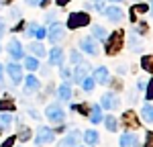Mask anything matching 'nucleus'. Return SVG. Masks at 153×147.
Wrapping results in <instances>:
<instances>
[{
	"label": "nucleus",
	"mask_w": 153,
	"mask_h": 147,
	"mask_svg": "<svg viewBox=\"0 0 153 147\" xmlns=\"http://www.w3.org/2000/svg\"><path fill=\"white\" fill-rule=\"evenodd\" d=\"M12 122V114H0V127H8Z\"/></svg>",
	"instance_id": "cd10ccee"
},
{
	"label": "nucleus",
	"mask_w": 153,
	"mask_h": 147,
	"mask_svg": "<svg viewBox=\"0 0 153 147\" xmlns=\"http://www.w3.org/2000/svg\"><path fill=\"white\" fill-rule=\"evenodd\" d=\"M29 135H31V131H29V129H21V137H19V139H21V141H27V139H29Z\"/></svg>",
	"instance_id": "c9c22d12"
},
{
	"label": "nucleus",
	"mask_w": 153,
	"mask_h": 147,
	"mask_svg": "<svg viewBox=\"0 0 153 147\" xmlns=\"http://www.w3.org/2000/svg\"><path fill=\"white\" fill-rule=\"evenodd\" d=\"M49 63H53V65H61L63 63V51L59 47H53L49 51Z\"/></svg>",
	"instance_id": "9b49d317"
},
{
	"label": "nucleus",
	"mask_w": 153,
	"mask_h": 147,
	"mask_svg": "<svg viewBox=\"0 0 153 147\" xmlns=\"http://www.w3.org/2000/svg\"><path fill=\"white\" fill-rule=\"evenodd\" d=\"M90 24V16L88 12H71L68 19V27L70 29H78V27H88Z\"/></svg>",
	"instance_id": "f03ea898"
},
{
	"label": "nucleus",
	"mask_w": 153,
	"mask_h": 147,
	"mask_svg": "<svg viewBox=\"0 0 153 147\" xmlns=\"http://www.w3.org/2000/svg\"><path fill=\"white\" fill-rule=\"evenodd\" d=\"M45 114H47V119L51 122H55V125H61V122L65 121V114H63V110L59 104H49L47 108H45Z\"/></svg>",
	"instance_id": "7ed1b4c3"
},
{
	"label": "nucleus",
	"mask_w": 153,
	"mask_h": 147,
	"mask_svg": "<svg viewBox=\"0 0 153 147\" xmlns=\"http://www.w3.org/2000/svg\"><path fill=\"white\" fill-rule=\"evenodd\" d=\"M145 88H147V100H153V78L151 80H149V82H147V86H145Z\"/></svg>",
	"instance_id": "7c9ffc66"
},
{
	"label": "nucleus",
	"mask_w": 153,
	"mask_h": 147,
	"mask_svg": "<svg viewBox=\"0 0 153 147\" xmlns=\"http://www.w3.org/2000/svg\"><path fill=\"white\" fill-rule=\"evenodd\" d=\"M27 4H33V6H45L47 0H27Z\"/></svg>",
	"instance_id": "f704fd0d"
},
{
	"label": "nucleus",
	"mask_w": 153,
	"mask_h": 147,
	"mask_svg": "<svg viewBox=\"0 0 153 147\" xmlns=\"http://www.w3.org/2000/svg\"><path fill=\"white\" fill-rule=\"evenodd\" d=\"M90 121L94 122V125L102 122V110H100V106H98V104H94V106H92V110H90Z\"/></svg>",
	"instance_id": "6ab92c4d"
},
{
	"label": "nucleus",
	"mask_w": 153,
	"mask_h": 147,
	"mask_svg": "<svg viewBox=\"0 0 153 147\" xmlns=\"http://www.w3.org/2000/svg\"><path fill=\"white\" fill-rule=\"evenodd\" d=\"M70 59H71V63H80V61H82V53H78V51H71Z\"/></svg>",
	"instance_id": "2f4dec72"
},
{
	"label": "nucleus",
	"mask_w": 153,
	"mask_h": 147,
	"mask_svg": "<svg viewBox=\"0 0 153 147\" xmlns=\"http://www.w3.org/2000/svg\"><path fill=\"white\" fill-rule=\"evenodd\" d=\"M104 14H106L108 21H123V16H125L118 6H108V8L104 10Z\"/></svg>",
	"instance_id": "9d476101"
},
{
	"label": "nucleus",
	"mask_w": 153,
	"mask_h": 147,
	"mask_svg": "<svg viewBox=\"0 0 153 147\" xmlns=\"http://www.w3.org/2000/svg\"><path fill=\"white\" fill-rule=\"evenodd\" d=\"M141 119L145 122H153V106L151 104H143L141 108Z\"/></svg>",
	"instance_id": "f3484780"
},
{
	"label": "nucleus",
	"mask_w": 153,
	"mask_h": 147,
	"mask_svg": "<svg viewBox=\"0 0 153 147\" xmlns=\"http://www.w3.org/2000/svg\"><path fill=\"white\" fill-rule=\"evenodd\" d=\"M59 6H65V4H70V0H55Z\"/></svg>",
	"instance_id": "58836bf2"
},
{
	"label": "nucleus",
	"mask_w": 153,
	"mask_h": 147,
	"mask_svg": "<svg viewBox=\"0 0 153 147\" xmlns=\"http://www.w3.org/2000/svg\"><path fill=\"white\" fill-rule=\"evenodd\" d=\"M84 141H86L88 145H96V143H98V133H96V131H86V133H84Z\"/></svg>",
	"instance_id": "412c9836"
},
{
	"label": "nucleus",
	"mask_w": 153,
	"mask_h": 147,
	"mask_svg": "<svg viewBox=\"0 0 153 147\" xmlns=\"http://www.w3.org/2000/svg\"><path fill=\"white\" fill-rule=\"evenodd\" d=\"M88 70H90V65H88V63H82V61H80V65H78L76 70H74V80H76V82H82V80H84V76L88 74Z\"/></svg>",
	"instance_id": "4468645a"
},
{
	"label": "nucleus",
	"mask_w": 153,
	"mask_h": 147,
	"mask_svg": "<svg viewBox=\"0 0 153 147\" xmlns=\"http://www.w3.org/2000/svg\"><path fill=\"white\" fill-rule=\"evenodd\" d=\"M35 31H37V24L31 23L29 27H27V37H35Z\"/></svg>",
	"instance_id": "473e14b6"
},
{
	"label": "nucleus",
	"mask_w": 153,
	"mask_h": 147,
	"mask_svg": "<svg viewBox=\"0 0 153 147\" xmlns=\"http://www.w3.org/2000/svg\"><path fill=\"white\" fill-rule=\"evenodd\" d=\"M61 145H78V133L71 131L68 137H63V139H61Z\"/></svg>",
	"instance_id": "4be33fe9"
},
{
	"label": "nucleus",
	"mask_w": 153,
	"mask_h": 147,
	"mask_svg": "<svg viewBox=\"0 0 153 147\" xmlns=\"http://www.w3.org/2000/svg\"><path fill=\"white\" fill-rule=\"evenodd\" d=\"M106 53L108 55H117L118 51L125 45V37H123V31H114L112 35H106Z\"/></svg>",
	"instance_id": "f257e3e1"
},
{
	"label": "nucleus",
	"mask_w": 153,
	"mask_h": 147,
	"mask_svg": "<svg viewBox=\"0 0 153 147\" xmlns=\"http://www.w3.org/2000/svg\"><path fill=\"white\" fill-rule=\"evenodd\" d=\"M47 37H49L51 43H59V41L65 37V29H63L59 23H53L51 27H49V31H47Z\"/></svg>",
	"instance_id": "20e7f679"
},
{
	"label": "nucleus",
	"mask_w": 153,
	"mask_h": 147,
	"mask_svg": "<svg viewBox=\"0 0 153 147\" xmlns=\"http://www.w3.org/2000/svg\"><path fill=\"white\" fill-rule=\"evenodd\" d=\"M6 70H8V76H10V80H12V84H19L21 80H23V68L19 65V63H8L6 65Z\"/></svg>",
	"instance_id": "0eeeda50"
},
{
	"label": "nucleus",
	"mask_w": 153,
	"mask_h": 147,
	"mask_svg": "<svg viewBox=\"0 0 153 147\" xmlns=\"http://www.w3.org/2000/svg\"><path fill=\"white\" fill-rule=\"evenodd\" d=\"M92 78H94V82H98V84H106L108 82V70L106 68H96Z\"/></svg>",
	"instance_id": "ddd939ff"
},
{
	"label": "nucleus",
	"mask_w": 153,
	"mask_h": 147,
	"mask_svg": "<svg viewBox=\"0 0 153 147\" xmlns=\"http://www.w3.org/2000/svg\"><path fill=\"white\" fill-rule=\"evenodd\" d=\"M2 110H14V102H10V100H2L0 102V112Z\"/></svg>",
	"instance_id": "c85d7f7f"
},
{
	"label": "nucleus",
	"mask_w": 153,
	"mask_h": 147,
	"mask_svg": "<svg viewBox=\"0 0 153 147\" xmlns=\"http://www.w3.org/2000/svg\"><path fill=\"white\" fill-rule=\"evenodd\" d=\"M96 2H98V0H96Z\"/></svg>",
	"instance_id": "de8ad7c7"
},
{
	"label": "nucleus",
	"mask_w": 153,
	"mask_h": 147,
	"mask_svg": "<svg viewBox=\"0 0 153 147\" xmlns=\"http://www.w3.org/2000/svg\"><path fill=\"white\" fill-rule=\"evenodd\" d=\"M35 37L37 39H45V37H47V29H45V27H37Z\"/></svg>",
	"instance_id": "c756f323"
},
{
	"label": "nucleus",
	"mask_w": 153,
	"mask_h": 147,
	"mask_svg": "<svg viewBox=\"0 0 153 147\" xmlns=\"http://www.w3.org/2000/svg\"><path fill=\"white\" fill-rule=\"evenodd\" d=\"M6 49H8V53H10L12 59H21V57H23V47H21V43H19L16 39H12Z\"/></svg>",
	"instance_id": "1a4fd4ad"
},
{
	"label": "nucleus",
	"mask_w": 153,
	"mask_h": 147,
	"mask_svg": "<svg viewBox=\"0 0 153 147\" xmlns=\"http://www.w3.org/2000/svg\"><path fill=\"white\" fill-rule=\"evenodd\" d=\"M0 80H2V65H0Z\"/></svg>",
	"instance_id": "37998d69"
},
{
	"label": "nucleus",
	"mask_w": 153,
	"mask_h": 147,
	"mask_svg": "<svg viewBox=\"0 0 153 147\" xmlns=\"http://www.w3.org/2000/svg\"><path fill=\"white\" fill-rule=\"evenodd\" d=\"M102 121H104V125H106V129L108 131H117V119L112 117V114H108V117H102Z\"/></svg>",
	"instance_id": "5701e85b"
},
{
	"label": "nucleus",
	"mask_w": 153,
	"mask_h": 147,
	"mask_svg": "<svg viewBox=\"0 0 153 147\" xmlns=\"http://www.w3.org/2000/svg\"><path fill=\"white\" fill-rule=\"evenodd\" d=\"M141 141L135 137L133 133H125L123 137H120V145H139Z\"/></svg>",
	"instance_id": "a211bd4d"
},
{
	"label": "nucleus",
	"mask_w": 153,
	"mask_h": 147,
	"mask_svg": "<svg viewBox=\"0 0 153 147\" xmlns=\"http://www.w3.org/2000/svg\"><path fill=\"white\" fill-rule=\"evenodd\" d=\"M61 76L63 78H70V70H61Z\"/></svg>",
	"instance_id": "a19ab883"
},
{
	"label": "nucleus",
	"mask_w": 153,
	"mask_h": 147,
	"mask_svg": "<svg viewBox=\"0 0 153 147\" xmlns=\"http://www.w3.org/2000/svg\"><path fill=\"white\" fill-rule=\"evenodd\" d=\"M0 2H8V0H0Z\"/></svg>",
	"instance_id": "49530a36"
},
{
	"label": "nucleus",
	"mask_w": 153,
	"mask_h": 147,
	"mask_svg": "<svg viewBox=\"0 0 153 147\" xmlns=\"http://www.w3.org/2000/svg\"><path fill=\"white\" fill-rule=\"evenodd\" d=\"M133 10H135V12H147V10H149V6H147V4H135Z\"/></svg>",
	"instance_id": "72a5a7b5"
},
{
	"label": "nucleus",
	"mask_w": 153,
	"mask_h": 147,
	"mask_svg": "<svg viewBox=\"0 0 153 147\" xmlns=\"http://www.w3.org/2000/svg\"><path fill=\"white\" fill-rule=\"evenodd\" d=\"M92 37H96V39H104L106 37V29L100 27V24H94V27H92Z\"/></svg>",
	"instance_id": "393cba45"
},
{
	"label": "nucleus",
	"mask_w": 153,
	"mask_h": 147,
	"mask_svg": "<svg viewBox=\"0 0 153 147\" xmlns=\"http://www.w3.org/2000/svg\"><path fill=\"white\" fill-rule=\"evenodd\" d=\"M80 84H82V88L86 90V92H90V90H94V84H96V82H94V78H84Z\"/></svg>",
	"instance_id": "bb28decb"
},
{
	"label": "nucleus",
	"mask_w": 153,
	"mask_h": 147,
	"mask_svg": "<svg viewBox=\"0 0 153 147\" xmlns=\"http://www.w3.org/2000/svg\"><path fill=\"white\" fill-rule=\"evenodd\" d=\"M100 102H102V108H106V110H112V108L118 106V98L114 96V94H110V92H106Z\"/></svg>",
	"instance_id": "6e6552de"
},
{
	"label": "nucleus",
	"mask_w": 153,
	"mask_h": 147,
	"mask_svg": "<svg viewBox=\"0 0 153 147\" xmlns=\"http://www.w3.org/2000/svg\"><path fill=\"white\" fill-rule=\"evenodd\" d=\"M151 141H153V133H147V145H149Z\"/></svg>",
	"instance_id": "79ce46f5"
},
{
	"label": "nucleus",
	"mask_w": 153,
	"mask_h": 147,
	"mask_svg": "<svg viewBox=\"0 0 153 147\" xmlns=\"http://www.w3.org/2000/svg\"><path fill=\"white\" fill-rule=\"evenodd\" d=\"M123 121H125V125H129L131 129H137V127L141 125V122L137 121V114H135L133 110H127V112L123 114Z\"/></svg>",
	"instance_id": "f8f14e48"
},
{
	"label": "nucleus",
	"mask_w": 153,
	"mask_h": 147,
	"mask_svg": "<svg viewBox=\"0 0 153 147\" xmlns=\"http://www.w3.org/2000/svg\"><path fill=\"white\" fill-rule=\"evenodd\" d=\"M151 14H153V0H151Z\"/></svg>",
	"instance_id": "c03bdc74"
},
{
	"label": "nucleus",
	"mask_w": 153,
	"mask_h": 147,
	"mask_svg": "<svg viewBox=\"0 0 153 147\" xmlns=\"http://www.w3.org/2000/svg\"><path fill=\"white\" fill-rule=\"evenodd\" d=\"M35 143L37 145H45V143H53V131L47 129V127H39L35 137Z\"/></svg>",
	"instance_id": "39448f33"
},
{
	"label": "nucleus",
	"mask_w": 153,
	"mask_h": 147,
	"mask_svg": "<svg viewBox=\"0 0 153 147\" xmlns=\"http://www.w3.org/2000/svg\"><path fill=\"white\" fill-rule=\"evenodd\" d=\"M59 98H61V100H70L71 98V88H70L68 82H63V84L59 86Z\"/></svg>",
	"instance_id": "aec40b11"
},
{
	"label": "nucleus",
	"mask_w": 153,
	"mask_h": 147,
	"mask_svg": "<svg viewBox=\"0 0 153 147\" xmlns=\"http://www.w3.org/2000/svg\"><path fill=\"white\" fill-rule=\"evenodd\" d=\"M25 68H27L29 72H33V70L39 68V61H37L35 57H27V59H25Z\"/></svg>",
	"instance_id": "a878e982"
},
{
	"label": "nucleus",
	"mask_w": 153,
	"mask_h": 147,
	"mask_svg": "<svg viewBox=\"0 0 153 147\" xmlns=\"http://www.w3.org/2000/svg\"><path fill=\"white\" fill-rule=\"evenodd\" d=\"M110 2H120V0H110Z\"/></svg>",
	"instance_id": "a18cd8bd"
},
{
	"label": "nucleus",
	"mask_w": 153,
	"mask_h": 147,
	"mask_svg": "<svg viewBox=\"0 0 153 147\" xmlns=\"http://www.w3.org/2000/svg\"><path fill=\"white\" fill-rule=\"evenodd\" d=\"M118 74L125 76V74H127V65H118Z\"/></svg>",
	"instance_id": "e433bc0d"
},
{
	"label": "nucleus",
	"mask_w": 153,
	"mask_h": 147,
	"mask_svg": "<svg viewBox=\"0 0 153 147\" xmlns=\"http://www.w3.org/2000/svg\"><path fill=\"white\" fill-rule=\"evenodd\" d=\"M39 90V80L35 76H27L25 80V92H37Z\"/></svg>",
	"instance_id": "2eb2a0df"
},
{
	"label": "nucleus",
	"mask_w": 153,
	"mask_h": 147,
	"mask_svg": "<svg viewBox=\"0 0 153 147\" xmlns=\"http://www.w3.org/2000/svg\"><path fill=\"white\" fill-rule=\"evenodd\" d=\"M80 47H82L86 53H90V55H98V51H100L94 37H84L82 41H80Z\"/></svg>",
	"instance_id": "423d86ee"
},
{
	"label": "nucleus",
	"mask_w": 153,
	"mask_h": 147,
	"mask_svg": "<svg viewBox=\"0 0 153 147\" xmlns=\"http://www.w3.org/2000/svg\"><path fill=\"white\" fill-rule=\"evenodd\" d=\"M12 143H14V137H8V139L4 141V145H12Z\"/></svg>",
	"instance_id": "ea45409f"
},
{
	"label": "nucleus",
	"mask_w": 153,
	"mask_h": 147,
	"mask_svg": "<svg viewBox=\"0 0 153 147\" xmlns=\"http://www.w3.org/2000/svg\"><path fill=\"white\" fill-rule=\"evenodd\" d=\"M137 86H139V90H143V88L147 86V80H139V84H137Z\"/></svg>",
	"instance_id": "4c0bfd02"
},
{
	"label": "nucleus",
	"mask_w": 153,
	"mask_h": 147,
	"mask_svg": "<svg viewBox=\"0 0 153 147\" xmlns=\"http://www.w3.org/2000/svg\"><path fill=\"white\" fill-rule=\"evenodd\" d=\"M29 51H31V53H35L37 57H45V47H43L41 43H37V41L29 43Z\"/></svg>",
	"instance_id": "dca6fc26"
},
{
	"label": "nucleus",
	"mask_w": 153,
	"mask_h": 147,
	"mask_svg": "<svg viewBox=\"0 0 153 147\" xmlns=\"http://www.w3.org/2000/svg\"><path fill=\"white\" fill-rule=\"evenodd\" d=\"M141 65L145 72H153V57L151 55H143L141 57Z\"/></svg>",
	"instance_id": "b1692460"
}]
</instances>
